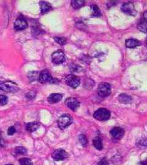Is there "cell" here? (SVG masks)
<instances>
[{"label": "cell", "instance_id": "obj_33", "mask_svg": "<svg viewBox=\"0 0 147 165\" xmlns=\"http://www.w3.org/2000/svg\"><path fill=\"white\" fill-rule=\"evenodd\" d=\"M4 145H5L4 140V139L3 138L1 130H0V146L3 147V146H4Z\"/></svg>", "mask_w": 147, "mask_h": 165}, {"label": "cell", "instance_id": "obj_6", "mask_svg": "<svg viewBox=\"0 0 147 165\" xmlns=\"http://www.w3.org/2000/svg\"><path fill=\"white\" fill-rule=\"evenodd\" d=\"M52 61L54 64H56L64 63L66 61V56L65 53L61 50H58L54 52L52 55Z\"/></svg>", "mask_w": 147, "mask_h": 165}, {"label": "cell", "instance_id": "obj_21", "mask_svg": "<svg viewBox=\"0 0 147 165\" xmlns=\"http://www.w3.org/2000/svg\"><path fill=\"white\" fill-rule=\"evenodd\" d=\"M85 4V1H76V0H74V1H71V6L72 7L75 9H78L80 7H82V6H83Z\"/></svg>", "mask_w": 147, "mask_h": 165}, {"label": "cell", "instance_id": "obj_31", "mask_svg": "<svg viewBox=\"0 0 147 165\" xmlns=\"http://www.w3.org/2000/svg\"><path fill=\"white\" fill-rule=\"evenodd\" d=\"M139 145L144 147H147V139H142L140 141H139Z\"/></svg>", "mask_w": 147, "mask_h": 165}, {"label": "cell", "instance_id": "obj_25", "mask_svg": "<svg viewBox=\"0 0 147 165\" xmlns=\"http://www.w3.org/2000/svg\"><path fill=\"white\" fill-rule=\"evenodd\" d=\"M19 163L20 165H33L31 159L28 158H22L20 159Z\"/></svg>", "mask_w": 147, "mask_h": 165}, {"label": "cell", "instance_id": "obj_4", "mask_svg": "<svg viewBox=\"0 0 147 165\" xmlns=\"http://www.w3.org/2000/svg\"><path fill=\"white\" fill-rule=\"evenodd\" d=\"M0 89L6 92H16L19 90V87L15 82L5 81L0 83Z\"/></svg>", "mask_w": 147, "mask_h": 165}, {"label": "cell", "instance_id": "obj_15", "mask_svg": "<svg viewBox=\"0 0 147 165\" xmlns=\"http://www.w3.org/2000/svg\"><path fill=\"white\" fill-rule=\"evenodd\" d=\"M137 28L142 32L147 33V20L142 18L137 24Z\"/></svg>", "mask_w": 147, "mask_h": 165}, {"label": "cell", "instance_id": "obj_34", "mask_svg": "<svg viewBox=\"0 0 147 165\" xmlns=\"http://www.w3.org/2000/svg\"><path fill=\"white\" fill-rule=\"evenodd\" d=\"M143 18L147 20V11H146L143 14Z\"/></svg>", "mask_w": 147, "mask_h": 165}, {"label": "cell", "instance_id": "obj_24", "mask_svg": "<svg viewBox=\"0 0 147 165\" xmlns=\"http://www.w3.org/2000/svg\"><path fill=\"white\" fill-rule=\"evenodd\" d=\"M79 141L83 146H86L88 144V139H87V137L85 135L82 134L79 136Z\"/></svg>", "mask_w": 147, "mask_h": 165}, {"label": "cell", "instance_id": "obj_23", "mask_svg": "<svg viewBox=\"0 0 147 165\" xmlns=\"http://www.w3.org/2000/svg\"><path fill=\"white\" fill-rule=\"evenodd\" d=\"M32 32L35 35H39L41 34H43L44 31L38 25H34L32 28Z\"/></svg>", "mask_w": 147, "mask_h": 165}, {"label": "cell", "instance_id": "obj_19", "mask_svg": "<svg viewBox=\"0 0 147 165\" xmlns=\"http://www.w3.org/2000/svg\"><path fill=\"white\" fill-rule=\"evenodd\" d=\"M118 100L120 103H125V104L130 103L132 102V98L129 96H128L125 94H121V95L119 96Z\"/></svg>", "mask_w": 147, "mask_h": 165}, {"label": "cell", "instance_id": "obj_11", "mask_svg": "<svg viewBox=\"0 0 147 165\" xmlns=\"http://www.w3.org/2000/svg\"><path fill=\"white\" fill-rule=\"evenodd\" d=\"M28 26V23L23 18H19L14 22V28L17 31H22L27 28Z\"/></svg>", "mask_w": 147, "mask_h": 165}, {"label": "cell", "instance_id": "obj_17", "mask_svg": "<svg viewBox=\"0 0 147 165\" xmlns=\"http://www.w3.org/2000/svg\"><path fill=\"white\" fill-rule=\"evenodd\" d=\"M39 127H40V124L38 122H33L28 123L26 126V128L28 132H33L37 130L39 128Z\"/></svg>", "mask_w": 147, "mask_h": 165}, {"label": "cell", "instance_id": "obj_16", "mask_svg": "<svg viewBox=\"0 0 147 165\" xmlns=\"http://www.w3.org/2000/svg\"><path fill=\"white\" fill-rule=\"evenodd\" d=\"M41 10V14H44L47 13L48 12L50 11L52 9V6L50 3H48L45 1H41L39 3Z\"/></svg>", "mask_w": 147, "mask_h": 165}, {"label": "cell", "instance_id": "obj_32", "mask_svg": "<svg viewBox=\"0 0 147 165\" xmlns=\"http://www.w3.org/2000/svg\"><path fill=\"white\" fill-rule=\"evenodd\" d=\"M97 165H108V161L106 158H102Z\"/></svg>", "mask_w": 147, "mask_h": 165}, {"label": "cell", "instance_id": "obj_1", "mask_svg": "<svg viewBox=\"0 0 147 165\" xmlns=\"http://www.w3.org/2000/svg\"><path fill=\"white\" fill-rule=\"evenodd\" d=\"M38 81L41 83H47V82H50V83H55L56 81H58L56 78H53L51 74L48 70H44L39 73L38 77Z\"/></svg>", "mask_w": 147, "mask_h": 165}, {"label": "cell", "instance_id": "obj_7", "mask_svg": "<svg viewBox=\"0 0 147 165\" xmlns=\"http://www.w3.org/2000/svg\"><path fill=\"white\" fill-rule=\"evenodd\" d=\"M66 84L72 88H77L80 84V79L74 75H69L66 77Z\"/></svg>", "mask_w": 147, "mask_h": 165}, {"label": "cell", "instance_id": "obj_20", "mask_svg": "<svg viewBox=\"0 0 147 165\" xmlns=\"http://www.w3.org/2000/svg\"><path fill=\"white\" fill-rule=\"evenodd\" d=\"M91 14L94 17H99L101 15V13L99 8L96 4H93L91 6Z\"/></svg>", "mask_w": 147, "mask_h": 165}, {"label": "cell", "instance_id": "obj_12", "mask_svg": "<svg viewBox=\"0 0 147 165\" xmlns=\"http://www.w3.org/2000/svg\"><path fill=\"white\" fill-rule=\"evenodd\" d=\"M125 134L124 129L120 127H115L113 128L110 131V135L116 139H120L123 137Z\"/></svg>", "mask_w": 147, "mask_h": 165}, {"label": "cell", "instance_id": "obj_35", "mask_svg": "<svg viewBox=\"0 0 147 165\" xmlns=\"http://www.w3.org/2000/svg\"><path fill=\"white\" fill-rule=\"evenodd\" d=\"M141 164L142 165H147V163H146V161H142L141 162Z\"/></svg>", "mask_w": 147, "mask_h": 165}, {"label": "cell", "instance_id": "obj_5", "mask_svg": "<svg viewBox=\"0 0 147 165\" xmlns=\"http://www.w3.org/2000/svg\"><path fill=\"white\" fill-rule=\"evenodd\" d=\"M97 92L101 97H108L111 93V86L107 82H101L98 86Z\"/></svg>", "mask_w": 147, "mask_h": 165}, {"label": "cell", "instance_id": "obj_27", "mask_svg": "<svg viewBox=\"0 0 147 165\" xmlns=\"http://www.w3.org/2000/svg\"><path fill=\"white\" fill-rule=\"evenodd\" d=\"M54 40L56 43L58 44H60L61 45H63L66 43V39L63 38H59V37H55L54 38Z\"/></svg>", "mask_w": 147, "mask_h": 165}, {"label": "cell", "instance_id": "obj_14", "mask_svg": "<svg viewBox=\"0 0 147 165\" xmlns=\"http://www.w3.org/2000/svg\"><path fill=\"white\" fill-rule=\"evenodd\" d=\"M140 42L137 40V39H127L125 42V45L126 47L128 48H135V47L138 46L140 45Z\"/></svg>", "mask_w": 147, "mask_h": 165}, {"label": "cell", "instance_id": "obj_26", "mask_svg": "<svg viewBox=\"0 0 147 165\" xmlns=\"http://www.w3.org/2000/svg\"><path fill=\"white\" fill-rule=\"evenodd\" d=\"M29 78L31 80H38V77H39V73H38V72H31L29 73Z\"/></svg>", "mask_w": 147, "mask_h": 165}, {"label": "cell", "instance_id": "obj_18", "mask_svg": "<svg viewBox=\"0 0 147 165\" xmlns=\"http://www.w3.org/2000/svg\"><path fill=\"white\" fill-rule=\"evenodd\" d=\"M93 144L94 147L98 150H101L103 148L102 139L100 137L97 136L93 140Z\"/></svg>", "mask_w": 147, "mask_h": 165}, {"label": "cell", "instance_id": "obj_10", "mask_svg": "<svg viewBox=\"0 0 147 165\" xmlns=\"http://www.w3.org/2000/svg\"><path fill=\"white\" fill-rule=\"evenodd\" d=\"M65 104L67 107L74 111H76L80 107L79 102L75 98L69 97L65 100Z\"/></svg>", "mask_w": 147, "mask_h": 165}, {"label": "cell", "instance_id": "obj_22", "mask_svg": "<svg viewBox=\"0 0 147 165\" xmlns=\"http://www.w3.org/2000/svg\"><path fill=\"white\" fill-rule=\"evenodd\" d=\"M16 152L19 155H24L27 153V150L23 146H18L16 148Z\"/></svg>", "mask_w": 147, "mask_h": 165}, {"label": "cell", "instance_id": "obj_30", "mask_svg": "<svg viewBox=\"0 0 147 165\" xmlns=\"http://www.w3.org/2000/svg\"><path fill=\"white\" fill-rule=\"evenodd\" d=\"M36 96V92L34 91H30L27 94V98L28 99H33Z\"/></svg>", "mask_w": 147, "mask_h": 165}, {"label": "cell", "instance_id": "obj_29", "mask_svg": "<svg viewBox=\"0 0 147 165\" xmlns=\"http://www.w3.org/2000/svg\"><path fill=\"white\" fill-rule=\"evenodd\" d=\"M16 132V130L14 127L11 126L8 128L7 130V134L9 135H13Z\"/></svg>", "mask_w": 147, "mask_h": 165}, {"label": "cell", "instance_id": "obj_28", "mask_svg": "<svg viewBox=\"0 0 147 165\" xmlns=\"http://www.w3.org/2000/svg\"><path fill=\"white\" fill-rule=\"evenodd\" d=\"M7 97L3 95H0V106H3L7 103Z\"/></svg>", "mask_w": 147, "mask_h": 165}, {"label": "cell", "instance_id": "obj_13", "mask_svg": "<svg viewBox=\"0 0 147 165\" xmlns=\"http://www.w3.org/2000/svg\"><path fill=\"white\" fill-rule=\"evenodd\" d=\"M63 96L61 94L58 93H53L50 94V96L48 97V102L50 103H56L62 99Z\"/></svg>", "mask_w": 147, "mask_h": 165}, {"label": "cell", "instance_id": "obj_36", "mask_svg": "<svg viewBox=\"0 0 147 165\" xmlns=\"http://www.w3.org/2000/svg\"><path fill=\"white\" fill-rule=\"evenodd\" d=\"M6 165H13V164H6Z\"/></svg>", "mask_w": 147, "mask_h": 165}, {"label": "cell", "instance_id": "obj_8", "mask_svg": "<svg viewBox=\"0 0 147 165\" xmlns=\"http://www.w3.org/2000/svg\"><path fill=\"white\" fill-rule=\"evenodd\" d=\"M52 157L55 161H62L68 157V154L65 150L59 149L53 151Z\"/></svg>", "mask_w": 147, "mask_h": 165}, {"label": "cell", "instance_id": "obj_9", "mask_svg": "<svg viewBox=\"0 0 147 165\" xmlns=\"http://www.w3.org/2000/svg\"><path fill=\"white\" fill-rule=\"evenodd\" d=\"M121 9L124 13L128 15H135L136 14V11L135 10V7L133 3L130 2L124 3L121 6Z\"/></svg>", "mask_w": 147, "mask_h": 165}, {"label": "cell", "instance_id": "obj_2", "mask_svg": "<svg viewBox=\"0 0 147 165\" xmlns=\"http://www.w3.org/2000/svg\"><path fill=\"white\" fill-rule=\"evenodd\" d=\"M93 117L98 121H105L110 118V112L105 108H99L94 112Z\"/></svg>", "mask_w": 147, "mask_h": 165}, {"label": "cell", "instance_id": "obj_37", "mask_svg": "<svg viewBox=\"0 0 147 165\" xmlns=\"http://www.w3.org/2000/svg\"><path fill=\"white\" fill-rule=\"evenodd\" d=\"M146 43H147V39H146Z\"/></svg>", "mask_w": 147, "mask_h": 165}, {"label": "cell", "instance_id": "obj_3", "mask_svg": "<svg viewBox=\"0 0 147 165\" xmlns=\"http://www.w3.org/2000/svg\"><path fill=\"white\" fill-rule=\"evenodd\" d=\"M73 122L72 117L69 114H64L60 116L58 120V125L60 129L64 130L69 127Z\"/></svg>", "mask_w": 147, "mask_h": 165}]
</instances>
